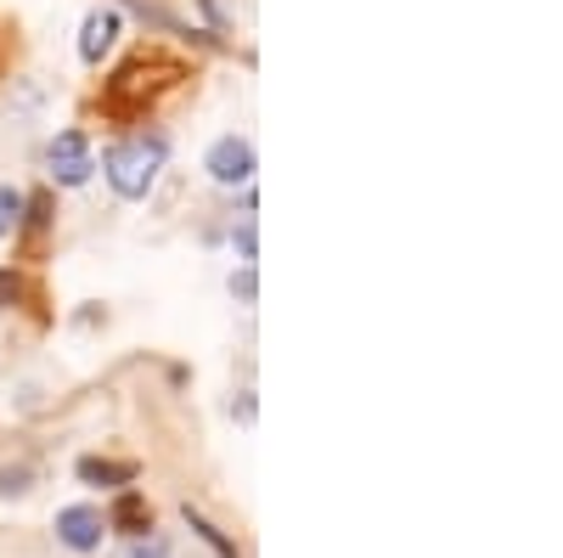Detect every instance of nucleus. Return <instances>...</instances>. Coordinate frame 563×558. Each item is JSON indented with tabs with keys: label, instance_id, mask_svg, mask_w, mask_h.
<instances>
[{
	"label": "nucleus",
	"instance_id": "1",
	"mask_svg": "<svg viewBox=\"0 0 563 558\" xmlns=\"http://www.w3.org/2000/svg\"><path fill=\"white\" fill-rule=\"evenodd\" d=\"M164 135H124V142L108 147V180L119 198H147L158 186V169H164Z\"/></svg>",
	"mask_w": 563,
	"mask_h": 558
},
{
	"label": "nucleus",
	"instance_id": "2",
	"mask_svg": "<svg viewBox=\"0 0 563 558\" xmlns=\"http://www.w3.org/2000/svg\"><path fill=\"white\" fill-rule=\"evenodd\" d=\"M203 169L220 180V186H249L254 180V142L249 135H220V142L209 147Z\"/></svg>",
	"mask_w": 563,
	"mask_h": 558
},
{
	"label": "nucleus",
	"instance_id": "3",
	"mask_svg": "<svg viewBox=\"0 0 563 558\" xmlns=\"http://www.w3.org/2000/svg\"><path fill=\"white\" fill-rule=\"evenodd\" d=\"M45 164H52V180L57 186H85L90 169H97V164H90V142H85L79 130H63L57 142H52V153H45Z\"/></svg>",
	"mask_w": 563,
	"mask_h": 558
},
{
	"label": "nucleus",
	"instance_id": "4",
	"mask_svg": "<svg viewBox=\"0 0 563 558\" xmlns=\"http://www.w3.org/2000/svg\"><path fill=\"white\" fill-rule=\"evenodd\" d=\"M102 536H108V519L97 514V507L74 502V507H63V514H57V541H63L68 552H97Z\"/></svg>",
	"mask_w": 563,
	"mask_h": 558
},
{
	"label": "nucleus",
	"instance_id": "5",
	"mask_svg": "<svg viewBox=\"0 0 563 558\" xmlns=\"http://www.w3.org/2000/svg\"><path fill=\"white\" fill-rule=\"evenodd\" d=\"M119 29H124L119 12H113V7H97V12L85 18V29H79V57H85V63H102V57L113 52Z\"/></svg>",
	"mask_w": 563,
	"mask_h": 558
},
{
	"label": "nucleus",
	"instance_id": "6",
	"mask_svg": "<svg viewBox=\"0 0 563 558\" xmlns=\"http://www.w3.org/2000/svg\"><path fill=\"white\" fill-rule=\"evenodd\" d=\"M79 480H90V485H130V480H135V462H113V457H79Z\"/></svg>",
	"mask_w": 563,
	"mask_h": 558
},
{
	"label": "nucleus",
	"instance_id": "7",
	"mask_svg": "<svg viewBox=\"0 0 563 558\" xmlns=\"http://www.w3.org/2000/svg\"><path fill=\"white\" fill-rule=\"evenodd\" d=\"M113 525H119V530H130V536H147V530H153V507L141 502L135 491H124V496H119V507H113Z\"/></svg>",
	"mask_w": 563,
	"mask_h": 558
},
{
	"label": "nucleus",
	"instance_id": "8",
	"mask_svg": "<svg viewBox=\"0 0 563 558\" xmlns=\"http://www.w3.org/2000/svg\"><path fill=\"white\" fill-rule=\"evenodd\" d=\"M23 209H29V198L18 193V186H0V238H12V231L23 226Z\"/></svg>",
	"mask_w": 563,
	"mask_h": 558
},
{
	"label": "nucleus",
	"instance_id": "9",
	"mask_svg": "<svg viewBox=\"0 0 563 558\" xmlns=\"http://www.w3.org/2000/svg\"><path fill=\"white\" fill-rule=\"evenodd\" d=\"M34 480V462H12V469H0V496H23Z\"/></svg>",
	"mask_w": 563,
	"mask_h": 558
},
{
	"label": "nucleus",
	"instance_id": "10",
	"mask_svg": "<svg viewBox=\"0 0 563 558\" xmlns=\"http://www.w3.org/2000/svg\"><path fill=\"white\" fill-rule=\"evenodd\" d=\"M119 558H169V541L164 536H130V547Z\"/></svg>",
	"mask_w": 563,
	"mask_h": 558
},
{
	"label": "nucleus",
	"instance_id": "11",
	"mask_svg": "<svg viewBox=\"0 0 563 558\" xmlns=\"http://www.w3.org/2000/svg\"><path fill=\"white\" fill-rule=\"evenodd\" d=\"M18 299H23V283H18L12 271H0V310H7V305H18Z\"/></svg>",
	"mask_w": 563,
	"mask_h": 558
},
{
	"label": "nucleus",
	"instance_id": "12",
	"mask_svg": "<svg viewBox=\"0 0 563 558\" xmlns=\"http://www.w3.org/2000/svg\"><path fill=\"white\" fill-rule=\"evenodd\" d=\"M238 254H243V265L254 260V220H243V231H238Z\"/></svg>",
	"mask_w": 563,
	"mask_h": 558
},
{
	"label": "nucleus",
	"instance_id": "13",
	"mask_svg": "<svg viewBox=\"0 0 563 558\" xmlns=\"http://www.w3.org/2000/svg\"><path fill=\"white\" fill-rule=\"evenodd\" d=\"M231 288H238V294H243V305H254V271L243 265V276H231Z\"/></svg>",
	"mask_w": 563,
	"mask_h": 558
}]
</instances>
